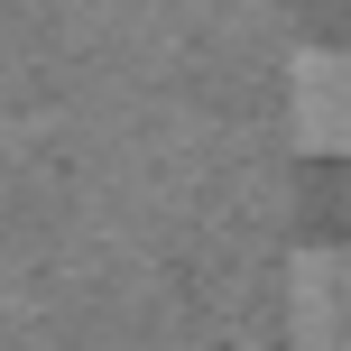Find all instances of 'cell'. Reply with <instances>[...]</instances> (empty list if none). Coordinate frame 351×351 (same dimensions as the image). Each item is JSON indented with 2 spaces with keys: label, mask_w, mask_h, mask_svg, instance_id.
Returning a JSON list of instances; mask_svg holds the SVG:
<instances>
[{
  "label": "cell",
  "mask_w": 351,
  "mask_h": 351,
  "mask_svg": "<svg viewBox=\"0 0 351 351\" xmlns=\"http://www.w3.org/2000/svg\"><path fill=\"white\" fill-rule=\"evenodd\" d=\"M287 139L305 158H351V47L287 56Z\"/></svg>",
  "instance_id": "obj_1"
},
{
  "label": "cell",
  "mask_w": 351,
  "mask_h": 351,
  "mask_svg": "<svg viewBox=\"0 0 351 351\" xmlns=\"http://www.w3.org/2000/svg\"><path fill=\"white\" fill-rule=\"evenodd\" d=\"M287 333L296 351H351V241H305L287 259Z\"/></svg>",
  "instance_id": "obj_2"
}]
</instances>
